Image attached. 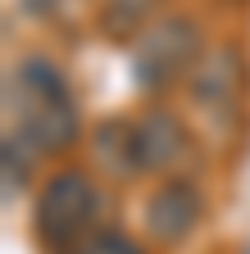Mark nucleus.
I'll list each match as a JSON object with an SVG mask.
<instances>
[{"mask_svg":"<svg viewBox=\"0 0 250 254\" xmlns=\"http://www.w3.org/2000/svg\"><path fill=\"white\" fill-rule=\"evenodd\" d=\"M96 164L114 177H137V154H132V118H109L96 127Z\"/></svg>","mask_w":250,"mask_h":254,"instance_id":"0eeeda50","label":"nucleus"},{"mask_svg":"<svg viewBox=\"0 0 250 254\" xmlns=\"http://www.w3.org/2000/svg\"><path fill=\"white\" fill-rule=\"evenodd\" d=\"M96 213H100V190L96 177L86 168H59L41 182L37 200H32V227L46 250H78L96 232Z\"/></svg>","mask_w":250,"mask_h":254,"instance_id":"f03ea898","label":"nucleus"},{"mask_svg":"<svg viewBox=\"0 0 250 254\" xmlns=\"http://www.w3.org/2000/svg\"><path fill=\"white\" fill-rule=\"evenodd\" d=\"M205 218V200L196 182L186 177H168L164 186H155L146 195V209H141V222H146V236L160 241V245H177L186 241Z\"/></svg>","mask_w":250,"mask_h":254,"instance_id":"20e7f679","label":"nucleus"},{"mask_svg":"<svg viewBox=\"0 0 250 254\" xmlns=\"http://www.w3.org/2000/svg\"><path fill=\"white\" fill-rule=\"evenodd\" d=\"M69 254H146L137 241H128L123 232H96L91 241H82L78 250H69Z\"/></svg>","mask_w":250,"mask_h":254,"instance_id":"1a4fd4ad","label":"nucleus"},{"mask_svg":"<svg viewBox=\"0 0 250 254\" xmlns=\"http://www.w3.org/2000/svg\"><path fill=\"white\" fill-rule=\"evenodd\" d=\"M186 150H191V132L186 123L168 109H146L132 118V154L137 173H173Z\"/></svg>","mask_w":250,"mask_h":254,"instance_id":"39448f33","label":"nucleus"},{"mask_svg":"<svg viewBox=\"0 0 250 254\" xmlns=\"http://www.w3.org/2000/svg\"><path fill=\"white\" fill-rule=\"evenodd\" d=\"M205 59V37L191 18L164 14L155 18L141 37L132 41V77L141 91H168L186 73H196V64Z\"/></svg>","mask_w":250,"mask_h":254,"instance_id":"7ed1b4c3","label":"nucleus"},{"mask_svg":"<svg viewBox=\"0 0 250 254\" xmlns=\"http://www.w3.org/2000/svg\"><path fill=\"white\" fill-rule=\"evenodd\" d=\"M237 91H241V55L232 46H214L191 73V100L209 109L214 118H232L237 109Z\"/></svg>","mask_w":250,"mask_h":254,"instance_id":"423d86ee","label":"nucleus"},{"mask_svg":"<svg viewBox=\"0 0 250 254\" xmlns=\"http://www.w3.org/2000/svg\"><path fill=\"white\" fill-rule=\"evenodd\" d=\"M5 109H9V136L5 141L23 145L27 154L69 150L78 141V132H82L78 100H73L64 73L41 55H27L9 68Z\"/></svg>","mask_w":250,"mask_h":254,"instance_id":"f257e3e1","label":"nucleus"},{"mask_svg":"<svg viewBox=\"0 0 250 254\" xmlns=\"http://www.w3.org/2000/svg\"><path fill=\"white\" fill-rule=\"evenodd\" d=\"M155 5H164V0H105L100 5V32L109 41H137L155 23Z\"/></svg>","mask_w":250,"mask_h":254,"instance_id":"6e6552de","label":"nucleus"}]
</instances>
